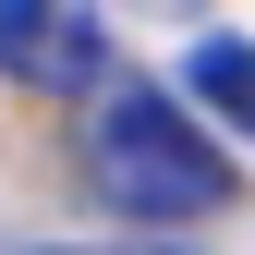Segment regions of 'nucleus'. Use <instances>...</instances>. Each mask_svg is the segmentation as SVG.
Segmentation results:
<instances>
[{
    "instance_id": "3",
    "label": "nucleus",
    "mask_w": 255,
    "mask_h": 255,
    "mask_svg": "<svg viewBox=\"0 0 255 255\" xmlns=\"http://www.w3.org/2000/svg\"><path fill=\"white\" fill-rule=\"evenodd\" d=\"M195 110H219L231 134H255V37H207L195 49Z\"/></svg>"
},
{
    "instance_id": "1",
    "label": "nucleus",
    "mask_w": 255,
    "mask_h": 255,
    "mask_svg": "<svg viewBox=\"0 0 255 255\" xmlns=\"http://www.w3.org/2000/svg\"><path fill=\"white\" fill-rule=\"evenodd\" d=\"M85 170H98V195L122 219H219V207H231V158L207 146L195 110L158 98V85H122V98L98 110Z\"/></svg>"
},
{
    "instance_id": "2",
    "label": "nucleus",
    "mask_w": 255,
    "mask_h": 255,
    "mask_svg": "<svg viewBox=\"0 0 255 255\" xmlns=\"http://www.w3.org/2000/svg\"><path fill=\"white\" fill-rule=\"evenodd\" d=\"M0 73L37 85V98H85L110 73V37L85 0H0Z\"/></svg>"
}]
</instances>
